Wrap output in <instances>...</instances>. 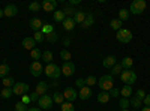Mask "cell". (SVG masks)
<instances>
[{"label": "cell", "mask_w": 150, "mask_h": 111, "mask_svg": "<svg viewBox=\"0 0 150 111\" xmlns=\"http://www.w3.org/2000/svg\"><path fill=\"white\" fill-rule=\"evenodd\" d=\"M98 86L102 89V92H110L114 87V78H112V75H102L98 81Z\"/></svg>", "instance_id": "6da1fadb"}, {"label": "cell", "mask_w": 150, "mask_h": 111, "mask_svg": "<svg viewBox=\"0 0 150 111\" xmlns=\"http://www.w3.org/2000/svg\"><path fill=\"white\" fill-rule=\"evenodd\" d=\"M44 74H45L50 80H57V78L62 75V69H60L57 65H54V63H50V65L45 66Z\"/></svg>", "instance_id": "7a4b0ae2"}, {"label": "cell", "mask_w": 150, "mask_h": 111, "mask_svg": "<svg viewBox=\"0 0 150 111\" xmlns=\"http://www.w3.org/2000/svg\"><path fill=\"white\" fill-rule=\"evenodd\" d=\"M120 80H122L125 84L132 86V84L137 81V74H135V71H132V69H125V71L120 74Z\"/></svg>", "instance_id": "3957f363"}, {"label": "cell", "mask_w": 150, "mask_h": 111, "mask_svg": "<svg viewBox=\"0 0 150 111\" xmlns=\"http://www.w3.org/2000/svg\"><path fill=\"white\" fill-rule=\"evenodd\" d=\"M146 8H147V2H146V0H134V2L131 3L129 12H132V14H135V15H140V14L144 12Z\"/></svg>", "instance_id": "277c9868"}, {"label": "cell", "mask_w": 150, "mask_h": 111, "mask_svg": "<svg viewBox=\"0 0 150 111\" xmlns=\"http://www.w3.org/2000/svg\"><path fill=\"white\" fill-rule=\"evenodd\" d=\"M116 38H117V41L122 42V44H128V42L132 41V32L128 30V29H123V27H122V29L117 32Z\"/></svg>", "instance_id": "5b68a950"}, {"label": "cell", "mask_w": 150, "mask_h": 111, "mask_svg": "<svg viewBox=\"0 0 150 111\" xmlns=\"http://www.w3.org/2000/svg\"><path fill=\"white\" fill-rule=\"evenodd\" d=\"M53 96H50V95H42L39 96V101H38V104H39V108L42 110H50L53 107Z\"/></svg>", "instance_id": "8992f818"}, {"label": "cell", "mask_w": 150, "mask_h": 111, "mask_svg": "<svg viewBox=\"0 0 150 111\" xmlns=\"http://www.w3.org/2000/svg\"><path fill=\"white\" fill-rule=\"evenodd\" d=\"M12 92H14V95L17 96H23V95H26L29 92V84L26 83H15L14 86H12Z\"/></svg>", "instance_id": "52a82bcc"}, {"label": "cell", "mask_w": 150, "mask_h": 111, "mask_svg": "<svg viewBox=\"0 0 150 111\" xmlns=\"http://www.w3.org/2000/svg\"><path fill=\"white\" fill-rule=\"evenodd\" d=\"M62 69V74H63V77H72L74 72H75V65L72 62H65L63 66L60 68Z\"/></svg>", "instance_id": "ba28073f"}, {"label": "cell", "mask_w": 150, "mask_h": 111, "mask_svg": "<svg viewBox=\"0 0 150 111\" xmlns=\"http://www.w3.org/2000/svg\"><path fill=\"white\" fill-rule=\"evenodd\" d=\"M29 71H30V74L33 77H39L41 74L44 72V69H42V65H41V62H32L30 63V66H29Z\"/></svg>", "instance_id": "9c48e42d"}, {"label": "cell", "mask_w": 150, "mask_h": 111, "mask_svg": "<svg viewBox=\"0 0 150 111\" xmlns=\"http://www.w3.org/2000/svg\"><path fill=\"white\" fill-rule=\"evenodd\" d=\"M63 96H65V99H66L68 102H74V101L78 98V92L75 90L74 87H66L65 92H63Z\"/></svg>", "instance_id": "30bf717a"}, {"label": "cell", "mask_w": 150, "mask_h": 111, "mask_svg": "<svg viewBox=\"0 0 150 111\" xmlns=\"http://www.w3.org/2000/svg\"><path fill=\"white\" fill-rule=\"evenodd\" d=\"M41 6L47 12H54L56 6H57V2H56V0H44V2L41 3Z\"/></svg>", "instance_id": "8fae6325"}, {"label": "cell", "mask_w": 150, "mask_h": 111, "mask_svg": "<svg viewBox=\"0 0 150 111\" xmlns=\"http://www.w3.org/2000/svg\"><path fill=\"white\" fill-rule=\"evenodd\" d=\"M48 83H45V81H39L36 84V89H35V92L39 95V96H42V95H47V90H48Z\"/></svg>", "instance_id": "7c38bea8"}, {"label": "cell", "mask_w": 150, "mask_h": 111, "mask_svg": "<svg viewBox=\"0 0 150 111\" xmlns=\"http://www.w3.org/2000/svg\"><path fill=\"white\" fill-rule=\"evenodd\" d=\"M29 24H30V29H33L35 32H41V29L44 26V21L39 20V18H32L29 21Z\"/></svg>", "instance_id": "4fadbf2b"}, {"label": "cell", "mask_w": 150, "mask_h": 111, "mask_svg": "<svg viewBox=\"0 0 150 111\" xmlns=\"http://www.w3.org/2000/svg\"><path fill=\"white\" fill-rule=\"evenodd\" d=\"M17 12H18V9H17L15 5H8V6L3 9V15L8 17V18H11V17H15Z\"/></svg>", "instance_id": "5bb4252c"}, {"label": "cell", "mask_w": 150, "mask_h": 111, "mask_svg": "<svg viewBox=\"0 0 150 111\" xmlns=\"http://www.w3.org/2000/svg\"><path fill=\"white\" fill-rule=\"evenodd\" d=\"M90 96H92V89H90V87H87V86H84L83 89H80V93H78V98H80V99L87 101Z\"/></svg>", "instance_id": "9a60e30c"}, {"label": "cell", "mask_w": 150, "mask_h": 111, "mask_svg": "<svg viewBox=\"0 0 150 111\" xmlns=\"http://www.w3.org/2000/svg\"><path fill=\"white\" fill-rule=\"evenodd\" d=\"M23 47L26 48V50H33V48H36V42L33 38H30V36H27V38H24L23 39Z\"/></svg>", "instance_id": "2e32d148"}, {"label": "cell", "mask_w": 150, "mask_h": 111, "mask_svg": "<svg viewBox=\"0 0 150 111\" xmlns=\"http://www.w3.org/2000/svg\"><path fill=\"white\" fill-rule=\"evenodd\" d=\"M86 17H87V14L84 11H77L75 12V15H74V21H75V24H83V21L86 20Z\"/></svg>", "instance_id": "e0dca14e"}, {"label": "cell", "mask_w": 150, "mask_h": 111, "mask_svg": "<svg viewBox=\"0 0 150 111\" xmlns=\"http://www.w3.org/2000/svg\"><path fill=\"white\" fill-rule=\"evenodd\" d=\"M116 63H117V62H116V57H114V56H108V57H105V59L102 60L104 68H108V69H111Z\"/></svg>", "instance_id": "ac0fdd59"}, {"label": "cell", "mask_w": 150, "mask_h": 111, "mask_svg": "<svg viewBox=\"0 0 150 111\" xmlns=\"http://www.w3.org/2000/svg\"><path fill=\"white\" fill-rule=\"evenodd\" d=\"M53 59H54L53 53L50 51V50H45V51L42 53V59H41V60H42V62H45L47 65H50V63H53V62H51Z\"/></svg>", "instance_id": "d6986e66"}, {"label": "cell", "mask_w": 150, "mask_h": 111, "mask_svg": "<svg viewBox=\"0 0 150 111\" xmlns=\"http://www.w3.org/2000/svg\"><path fill=\"white\" fill-rule=\"evenodd\" d=\"M93 23H95V17H93V14H87L86 20H84L83 24H81V27H83V29H87V27H90Z\"/></svg>", "instance_id": "ffe728a7"}, {"label": "cell", "mask_w": 150, "mask_h": 111, "mask_svg": "<svg viewBox=\"0 0 150 111\" xmlns=\"http://www.w3.org/2000/svg\"><path fill=\"white\" fill-rule=\"evenodd\" d=\"M110 92H101L98 95V102L99 104H107L108 101H110Z\"/></svg>", "instance_id": "44dd1931"}, {"label": "cell", "mask_w": 150, "mask_h": 111, "mask_svg": "<svg viewBox=\"0 0 150 111\" xmlns=\"http://www.w3.org/2000/svg\"><path fill=\"white\" fill-rule=\"evenodd\" d=\"M62 11H63L65 12V15H66V18H74V15H75V12H77V11H75L74 9V6H71L69 3L63 8V9H62Z\"/></svg>", "instance_id": "7402d4cb"}, {"label": "cell", "mask_w": 150, "mask_h": 111, "mask_svg": "<svg viewBox=\"0 0 150 111\" xmlns=\"http://www.w3.org/2000/svg\"><path fill=\"white\" fill-rule=\"evenodd\" d=\"M120 95L123 96V98H126V99H128V98L129 96H132V86H123V87H122V90H120Z\"/></svg>", "instance_id": "603a6c76"}, {"label": "cell", "mask_w": 150, "mask_h": 111, "mask_svg": "<svg viewBox=\"0 0 150 111\" xmlns=\"http://www.w3.org/2000/svg\"><path fill=\"white\" fill-rule=\"evenodd\" d=\"M30 57L35 60V62H39L42 59V51L39 50V48H33V50L30 51Z\"/></svg>", "instance_id": "cb8c5ba5"}, {"label": "cell", "mask_w": 150, "mask_h": 111, "mask_svg": "<svg viewBox=\"0 0 150 111\" xmlns=\"http://www.w3.org/2000/svg\"><path fill=\"white\" fill-rule=\"evenodd\" d=\"M74 27H75V21H74V18H65V21H63V29L68 30V32H71Z\"/></svg>", "instance_id": "d4e9b609"}, {"label": "cell", "mask_w": 150, "mask_h": 111, "mask_svg": "<svg viewBox=\"0 0 150 111\" xmlns=\"http://www.w3.org/2000/svg\"><path fill=\"white\" fill-rule=\"evenodd\" d=\"M8 74H9V65L6 63V62H3L2 65H0V78H5V77H8Z\"/></svg>", "instance_id": "484cf974"}, {"label": "cell", "mask_w": 150, "mask_h": 111, "mask_svg": "<svg viewBox=\"0 0 150 111\" xmlns=\"http://www.w3.org/2000/svg\"><path fill=\"white\" fill-rule=\"evenodd\" d=\"M53 18H54V21H57V23H63L65 18H66V15H65L63 11H54Z\"/></svg>", "instance_id": "4316f807"}, {"label": "cell", "mask_w": 150, "mask_h": 111, "mask_svg": "<svg viewBox=\"0 0 150 111\" xmlns=\"http://www.w3.org/2000/svg\"><path fill=\"white\" fill-rule=\"evenodd\" d=\"M122 24H123V21H120L119 18H114V20H111V21H110L111 29H112V30H117V32L122 29Z\"/></svg>", "instance_id": "83f0119b"}, {"label": "cell", "mask_w": 150, "mask_h": 111, "mask_svg": "<svg viewBox=\"0 0 150 111\" xmlns=\"http://www.w3.org/2000/svg\"><path fill=\"white\" fill-rule=\"evenodd\" d=\"M122 66H123V69H132V65H134V60L131 59V57H125L123 60H122V63H120Z\"/></svg>", "instance_id": "f1b7e54d"}, {"label": "cell", "mask_w": 150, "mask_h": 111, "mask_svg": "<svg viewBox=\"0 0 150 111\" xmlns=\"http://www.w3.org/2000/svg\"><path fill=\"white\" fill-rule=\"evenodd\" d=\"M84 84H87V87L96 86V84H98V78H96V77H93V75H89L87 78H84Z\"/></svg>", "instance_id": "f546056e"}, {"label": "cell", "mask_w": 150, "mask_h": 111, "mask_svg": "<svg viewBox=\"0 0 150 111\" xmlns=\"http://www.w3.org/2000/svg\"><path fill=\"white\" fill-rule=\"evenodd\" d=\"M123 72V66L120 65V63H116L114 66L111 68V75L114 77V75H120V74Z\"/></svg>", "instance_id": "4dcf8cb0"}, {"label": "cell", "mask_w": 150, "mask_h": 111, "mask_svg": "<svg viewBox=\"0 0 150 111\" xmlns=\"http://www.w3.org/2000/svg\"><path fill=\"white\" fill-rule=\"evenodd\" d=\"M41 32H42L44 35H50V33H53V32H54V27H53V24H48V23H44V26H42Z\"/></svg>", "instance_id": "1f68e13d"}, {"label": "cell", "mask_w": 150, "mask_h": 111, "mask_svg": "<svg viewBox=\"0 0 150 111\" xmlns=\"http://www.w3.org/2000/svg\"><path fill=\"white\" fill-rule=\"evenodd\" d=\"M0 95H2L3 99H9V98L14 95V92H12V87H3V89H2V93H0Z\"/></svg>", "instance_id": "d6a6232c"}, {"label": "cell", "mask_w": 150, "mask_h": 111, "mask_svg": "<svg viewBox=\"0 0 150 111\" xmlns=\"http://www.w3.org/2000/svg\"><path fill=\"white\" fill-rule=\"evenodd\" d=\"M60 59L62 60H65V62H71V59H72V54L66 50V48H63V50L60 51Z\"/></svg>", "instance_id": "836d02e7"}, {"label": "cell", "mask_w": 150, "mask_h": 111, "mask_svg": "<svg viewBox=\"0 0 150 111\" xmlns=\"http://www.w3.org/2000/svg\"><path fill=\"white\" fill-rule=\"evenodd\" d=\"M53 101L62 105V104H63V101H65V96H63V93H59V92H56V93L53 95Z\"/></svg>", "instance_id": "e575fe53"}, {"label": "cell", "mask_w": 150, "mask_h": 111, "mask_svg": "<svg viewBox=\"0 0 150 111\" xmlns=\"http://www.w3.org/2000/svg\"><path fill=\"white\" fill-rule=\"evenodd\" d=\"M33 39H35V42H44L45 41V35L42 33V32H35V35H33Z\"/></svg>", "instance_id": "d590c367"}, {"label": "cell", "mask_w": 150, "mask_h": 111, "mask_svg": "<svg viewBox=\"0 0 150 111\" xmlns=\"http://www.w3.org/2000/svg\"><path fill=\"white\" fill-rule=\"evenodd\" d=\"M59 39V35L56 33V32H53V33H50V35H45V41H48V42H51V44H54L56 41Z\"/></svg>", "instance_id": "8d00e7d4"}, {"label": "cell", "mask_w": 150, "mask_h": 111, "mask_svg": "<svg viewBox=\"0 0 150 111\" xmlns=\"http://www.w3.org/2000/svg\"><path fill=\"white\" fill-rule=\"evenodd\" d=\"M60 110L62 111H75V107H74L72 102H63L62 107H60Z\"/></svg>", "instance_id": "74e56055"}, {"label": "cell", "mask_w": 150, "mask_h": 111, "mask_svg": "<svg viewBox=\"0 0 150 111\" xmlns=\"http://www.w3.org/2000/svg\"><path fill=\"white\" fill-rule=\"evenodd\" d=\"M128 17H129V11L128 9H120L119 11V20L120 21H125V20H128Z\"/></svg>", "instance_id": "f35d334b"}, {"label": "cell", "mask_w": 150, "mask_h": 111, "mask_svg": "<svg viewBox=\"0 0 150 111\" xmlns=\"http://www.w3.org/2000/svg\"><path fill=\"white\" fill-rule=\"evenodd\" d=\"M14 84H15V80L12 77H5L3 78V86H5V87H12Z\"/></svg>", "instance_id": "ab89813d"}, {"label": "cell", "mask_w": 150, "mask_h": 111, "mask_svg": "<svg viewBox=\"0 0 150 111\" xmlns=\"http://www.w3.org/2000/svg\"><path fill=\"white\" fill-rule=\"evenodd\" d=\"M129 104H131V105H132L134 108H140V107L143 105V101H140V99H138V98H135V96H134V98H132V99L129 101Z\"/></svg>", "instance_id": "60d3db41"}, {"label": "cell", "mask_w": 150, "mask_h": 111, "mask_svg": "<svg viewBox=\"0 0 150 111\" xmlns=\"http://www.w3.org/2000/svg\"><path fill=\"white\" fill-rule=\"evenodd\" d=\"M42 6H41V3L39 2H32L30 5H29V11H32V12H38Z\"/></svg>", "instance_id": "b9f144b4"}, {"label": "cell", "mask_w": 150, "mask_h": 111, "mask_svg": "<svg viewBox=\"0 0 150 111\" xmlns=\"http://www.w3.org/2000/svg\"><path fill=\"white\" fill-rule=\"evenodd\" d=\"M119 105H120L122 110H128V107H129L131 104H129V101L126 99V98H122V99L119 101Z\"/></svg>", "instance_id": "7bdbcfd3"}, {"label": "cell", "mask_w": 150, "mask_h": 111, "mask_svg": "<svg viewBox=\"0 0 150 111\" xmlns=\"http://www.w3.org/2000/svg\"><path fill=\"white\" fill-rule=\"evenodd\" d=\"M146 96H147V93H146L143 89H138V90L135 92V98H138L140 101H144V98H146Z\"/></svg>", "instance_id": "ee69618b"}, {"label": "cell", "mask_w": 150, "mask_h": 111, "mask_svg": "<svg viewBox=\"0 0 150 111\" xmlns=\"http://www.w3.org/2000/svg\"><path fill=\"white\" fill-rule=\"evenodd\" d=\"M15 111H27V105H24L21 101L15 104Z\"/></svg>", "instance_id": "f6af8a7d"}, {"label": "cell", "mask_w": 150, "mask_h": 111, "mask_svg": "<svg viewBox=\"0 0 150 111\" xmlns=\"http://www.w3.org/2000/svg\"><path fill=\"white\" fill-rule=\"evenodd\" d=\"M21 102H23L24 105L30 104V102H32V99H30V95H27V93H26V95H23V96H21Z\"/></svg>", "instance_id": "bcb514c9"}, {"label": "cell", "mask_w": 150, "mask_h": 111, "mask_svg": "<svg viewBox=\"0 0 150 111\" xmlns=\"http://www.w3.org/2000/svg\"><path fill=\"white\" fill-rule=\"evenodd\" d=\"M119 95H120V90L116 89V87H112V89L110 90V96H111V98H119Z\"/></svg>", "instance_id": "7dc6e473"}, {"label": "cell", "mask_w": 150, "mask_h": 111, "mask_svg": "<svg viewBox=\"0 0 150 111\" xmlns=\"http://www.w3.org/2000/svg\"><path fill=\"white\" fill-rule=\"evenodd\" d=\"M84 86H86V84H84V80H83V78H78L77 81H75V87H78V89H83Z\"/></svg>", "instance_id": "c3c4849f"}, {"label": "cell", "mask_w": 150, "mask_h": 111, "mask_svg": "<svg viewBox=\"0 0 150 111\" xmlns=\"http://www.w3.org/2000/svg\"><path fill=\"white\" fill-rule=\"evenodd\" d=\"M30 99H32V102H38V101H39V95H38L36 92L30 93Z\"/></svg>", "instance_id": "681fc988"}, {"label": "cell", "mask_w": 150, "mask_h": 111, "mask_svg": "<svg viewBox=\"0 0 150 111\" xmlns=\"http://www.w3.org/2000/svg\"><path fill=\"white\" fill-rule=\"evenodd\" d=\"M143 102H144L146 107H150V95H147V96L144 98V101H143Z\"/></svg>", "instance_id": "f907efd6"}, {"label": "cell", "mask_w": 150, "mask_h": 111, "mask_svg": "<svg viewBox=\"0 0 150 111\" xmlns=\"http://www.w3.org/2000/svg\"><path fill=\"white\" fill-rule=\"evenodd\" d=\"M48 86H51V87H57V86H60V81L59 80H53L51 84H48Z\"/></svg>", "instance_id": "816d5d0a"}, {"label": "cell", "mask_w": 150, "mask_h": 111, "mask_svg": "<svg viewBox=\"0 0 150 111\" xmlns=\"http://www.w3.org/2000/svg\"><path fill=\"white\" fill-rule=\"evenodd\" d=\"M80 3H81V0H71V2H69L71 6H74V5H80Z\"/></svg>", "instance_id": "f5cc1de1"}, {"label": "cell", "mask_w": 150, "mask_h": 111, "mask_svg": "<svg viewBox=\"0 0 150 111\" xmlns=\"http://www.w3.org/2000/svg\"><path fill=\"white\" fill-rule=\"evenodd\" d=\"M63 45H65V47H69V45H71V39H69V38H66V39L63 41Z\"/></svg>", "instance_id": "db71d44e"}, {"label": "cell", "mask_w": 150, "mask_h": 111, "mask_svg": "<svg viewBox=\"0 0 150 111\" xmlns=\"http://www.w3.org/2000/svg\"><path fill=\"white\" fill-rule=\"evenodd\" d=\"M27 111H42V110H39V108H29Z\"/></svg>", "instance_id": "11a10c76"}, {"label": "cell", "mask_w": 150, "mask_h": 111, "mask_svg": "<svg viewBox=\"0 0 150 111\" xmlns=\"http://www.w3.org/2000/svg\"><path fill=\"white\" fill-rule=\"evenodd\" d=\"M141 111H150V107H144V108H141Z\"/></svg>", "instance_id": "9f6ffc18"}, {"label": "cell", "mask_w": 150, "mask_h": 111, "mask_svg": "<svg viewBox=\"0 0 150 111\" xmlns=\"http://www.w3.org/2000/svg\"><path fill=\"white\" fill-rule=\"evenodd\" d=\"M0 17H3V11L2 9H0Z\"/></svg>", "instance_id": "6f0895ef"}, {"label": "cell", "mask_w": 150, "mask_h": 111, "mask_svg": "<svg viewBox=\"0 0 150 111\" xmlns=\"http://www.w3.org/2000/svg\"><path fill=\"white\" fill-rule=\"evenodd\" d=\"M122 111H131V110H122Z\"/></svg>", "instance_id": "680465c9"}]
</instances>
